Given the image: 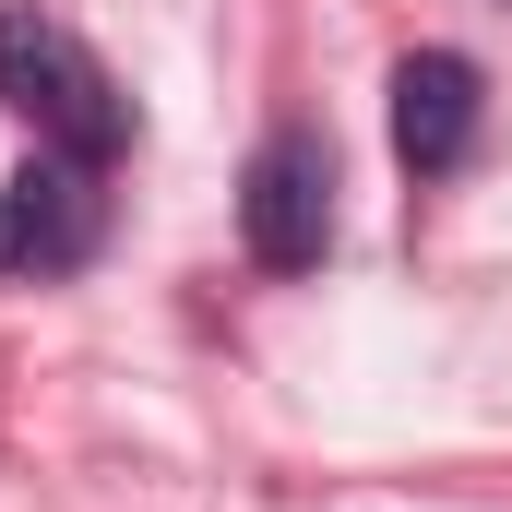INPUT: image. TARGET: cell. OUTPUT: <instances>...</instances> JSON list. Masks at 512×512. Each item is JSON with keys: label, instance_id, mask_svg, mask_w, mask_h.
I'll use <instances>...</instances> for the list:
<instances>
[{"label": "cell", "instance_id": "2", "mask_svg": "<svg viewBox=\"0 0 512 512\" xmlns=\"http://www.w3.org/2000/svg\"><path fill=\"white\" fill-rule=\"evenodd\" d=\"M239 239L262 274H322L334 251V155L322 131H262L239 167Z\"/></svg>", "mask_w": 512, "mask_h": 512}, {"label": "cell", "instance_id": "1", "mask_svg": "<svg viewBox=\"0 0 512 512\" xmlns=\"http://www.w3.org/2000/svg\"><path fill=\"white\" fill-rule=\"evenodd\" d=\"M0 96L36 120V143L48 155H84V167H108L131 143V108H120V84H108V60L60 24V12H0Z\"/></svg>", "mask_w": 512, "mask_h": 512}, {"label": "cell", "instance_id": "4", "mask_svg": "<svg viewBox=\"0 0 512 512\" xmlns=\"http://www.w3.org/2000/svg\"><path fill=\"white\" fill-rule=\"evenodd\" d=\"M96 239V167L84 155H36L24 179H12V203H0V274H48V262H84Z\"/></svg>", "mask_w": 512, "mask_h": 512}, {"label": "cell", "instance_id": "3", "mask_svg": "<svg viewBox=\"0 0 512 512\" xmlns=\"http://www.w3.org/2000/svg\"><path fill=\"white\" fill-rule=\"evenodd\" d=\"M477 120H489V84H477L465 48H405L393 60V155H405V179H453Z\"/></svg>", "mask_w": 512, "mask_h": 512}]
</instances>
